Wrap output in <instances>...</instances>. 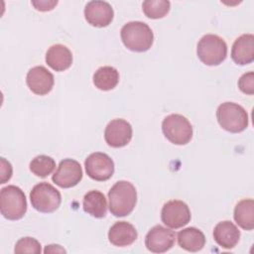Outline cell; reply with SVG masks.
<instances>
[{
  "instance_id": "7c38bea8",
  "label": "cell",
  "mask_w": 254,
  "mask_h": 254,
  "mask_svg": "<svg viewBox=\"0 0 254 254\" xmlns=\"http://www.w3.org/2000/svg\"><path fill=\"white\" fill-rule=\"evenodd\" d=\"M132 126L124 119H113L110 121L104 131L105 142L113 148L126 146L132 139Z\"/></svg>"
},
{
  "instance_id": "e0dca14e",
  "label": "cell",
  "mask_w": 254,
  "mask_h": 254,
  "mask_svg": "<svg viewBox=\"0 0 254 254\" xmlns=\"http://www.w3.org/2000/svg\"><path fill=\"white\" fill-rule=\"evenodd\" d=\"M213 238L222 248L231 249L238 243L240 231L233 222L224 220L215 225L213 229Z\"/></svg>"
},
{
  "instance_id": "7a4b0ae2",
  "label": "cell",
  "mask_w": 254,
  "mask_h": 254,
  "mask_svg": "<svg viewBox=\"0 0 254 254\" xmlns=\"http://www.w3.org/2000/svg\"><path fill=\"white\" fill-rule=\"evenodd\" d=\"M120 36L124 46L128 50L137 53L148 51L154 41L151 28L141 21H132L125 24L120 31Z\"/></svg>"
},
{
  "instance_id": "277c9868",
  "label": "cell",
  "mask_w": 254,
  "mask_h": 254,
  "mask_svg": "<svg viewBox=\"0 0 254 254\" xmlns=\"http://www.w3.org/2000/svg\"><path fill=\"white\" fill-rule=\"evenodd\" d=\"M218 124L230 133H239L248 126V114L239 104L234 102L221 103L216 110Z\"/></svg>"
},
{
  "instance_id": "484cf974",
  "label": "cell",
  "mask_w": 254,
  "mask_h": 254,
  "mask_svg": "<svg viewBox=\"0 0 254 254\" xmlns=\"http://www.w3.org/2000/svg\"><path fill=\"white\" fill-rule=\"evenodd\" d=\"M239 89L245 93L252 95L254 93V73L253 71L242 74L238 80Z\"/></svg>"
},
{
  "instance_id": "44dd1931",
  "label": "cell",
  "mask_w": 254,
  "mask_h": 254,
  "mask_svg": "<svg viewBox=\"0 0 254 254\" xmlns=\"http://www.w3.org/2000/svg\"><path fill=\"white\" fill-rule=\"evenodd\" d=\"M234 220L242 229L252 230L254 228V200L252 198H244L235 205Z\"/></svg>"
},
{
  "instance_id": "9a60e30c",
  "label": "cell",
  "mask_w": 254,
  "mask_h": 254,
  "mask_svg": "<svg viewBox=\"0 0 254 254\" xmlns=\"http://www.w3.org/2000/svg\"><path fill=\"white\" fill-rule=\"evenodd\" d=\"M231 59L240 65L248 64L254 61V36L252 34H243L234 41Z\"/></svg>"
},
{
  "instance_id": "f1b7e54d",
  "label": "cell",
  "mask_w": 254,
  "mask_h": 254,
  "mask_svg": "<svg viewBox=\"0 0 254 254\" xmlns=\"http://www.w3.org/2000/svg\"><path fill=\"white\" fill-rule=\"evenodd\" d=\"M45 253H57V252H62V253H65L66 251L61 247V245H58V244H51V245H48L45 250H44Z\"/></svg>"
},
{
  "instance_id": "d6986e66",
  "label": "cell",
  "mask_w": 254,
  "mask_h": 254,
  "mask_svg": "<svg viewBox=\"0 0 254 254\" xmlns=\"http://www.w3.org/2000/svg\"><path fill=\"white\" fill-rule=\"evenodd\" d=\"M178 243L189 252H197L203 248L205 236L195 227H187L178 233Z\"/></svg>"
},
{
  "instance_id": "83f0119b",
  "label": "cell",
  "mask_w": 254,
  "mask_h": 254,
  "mask_svg": "<svg viewBox=\"0 0 254 254\" xmlns=\"http://www.w3.org/2000/svg\"><path fill=\"white\" fill-rule=\"evenodd\" d=\"M58 4V1H32V5L39 11H50Z\"/></svg>"
},
{
  "instance_id": "4fadbf2b",
  "label": "cell",
  "mask_w": 254,
  "mask_h": 254,
  "mask_svg": "<svg viewBox=\"0 0 254 254\" xmlns=\"http://www.w3.org/2000/svg\"><path fill=\"white\" fill-rule=\"evenodd\" d=\"M26 82L29 89L37 95L48 94L55 83L53 73L43 65H37L29 69Z\"/></svg>"
},
{
  "instance_id": "ac0fdd59",
  "label": "cell",
  "mask_w": 254,
  "mask_h": 254,
  "mask_svg": "<svg viewBox=\"0 0 254 254\" xmlns=\"http://www.w3.org/2000/svg\"><path fill=\"white\" fill-rule=\"evenodd\" d=\"M46 63L56 71H64L72 64V54L64 45L57 44L50 47L46 54Z\"/></svg>"
},
{
  "instance_id": "9c48e42d",
  "label": "cell",
  "mask_w": 254,
  "mask_h": 254,
  "mask_svg": "<svg viewBox=\"0 0 254 254\" xmlns=\"http://www.w3.org/2000/svg\"><path fill=\"white\" fill-rule=\"evenodd\" d=\"M87 176L98 182L109 180L114 173V163L105 153L95 152L90 154L84 162Z\"/></svg>"
},
{
  "instance_id": "cb8c5ba5",
  "label": "cell",
  "mask_w": 254,
  "mask_h": 254,
  "mask_svg": "<svg viewBox=\"0 0 254 254\" xmlns=\"http://www.w3.org/2000/svg\"><path fill=\"white\" fill-rule=\"evenodd\" d=\"M171 3L168 0H146L142 4L144 14L150 19L165 17L170 11Z\"/></svg>"
},
{
  "instance_id": "3957f363",
  "label": "cell",
  "mask_w": 254,
  "mask_h": 254,
  "mask_svg": "<svg viewBox=\"0 0 254 254\" xmlns=\"http://www.w3.org/2000/svg\"><path fill=\"white\" fill-rule=\"evenodd\" d=\"M0 211L9 220L22 218L27 211V199L24 191L17 186H7L0 191Z\"/></svg>"
},
{
  "instance_id": "603a6c76",
  "label": "cell",
  "mask_w": 254,
  "mask_h": 254,
  "mask_svg": "<svg viewBox=\"0 0 254 254\" xmlns=\"http://www.w3.org/2000/svg\"><path fill=\"white\" fill-rule=\"evenodd\" d=\"M30 171L40 178H46L53 173L56 168V162L52 157L39 155L30 162Z\"/></svg>"
},
{
  "instance_id": "ffe728a7",
  "label": "cell",
  "mask_w": 254,
  "mask_h": 254,
  "mask_svg": "<svg viewBox=\"0 0 254 254\" xmlns=\"http://www.w3.org/2000/svg\"><path fill=\"white\" fill-rule=\"evenodd\" d=\"M83 210L95 218L106 215L107 202L104 194L99 190H90L83 196Z\"/></svg>"
},
{
  "instance_id": "ba28073f",
  "label": "cell",
  "mask_w": 254,
  "mask_h": 254,
  "mask_svg": "<svg viewBox=\"0 0 254 254\" xmlns=\"http://www.w3.org/2000/svg\"><path fill=\"white\" fill-rule=\"evenodd\" d=\"M190 217V210L188 204L183 200H169L163 205L161 210L163 223L172 229H178L187 225Z\"/></svg>"
},
{
  "instance_id": "8fae6325",
  "label": "cell",
  "mask_w": 254,
  "mask_h": 254,
  "mask_svg": "<svg viewBox=\"0 0 254 254\" xmlns=\"http://www.w3.org/2000/svg\"><path fill=\"white\" fill-rule=\"evenodd\" d=\"M175 240V231L162 225H156L147 233L145 237V246L153 253H164L174 246Z\"/></svg>"
},
{
  "instance_id": "5bb4252c",
  "label": "cell",
  "mask_w": 254,
  "mask_h": 254,
  "mask_svg": "<svg viewBox=\"0 0 254 254\" xmlns=\"http://www.w3.org/2000/svg\"><path fill=\"white\" fill-rule=\"evenodd\" d=\"M114 12L111 5L105 1H90L85 5L84 18L93 27L103 28L113 20Z\"/></svg>"
},
{
  "instance_id": "4316f807",
  "label": "cell",
  "mask_w": 254,
  "mask_h": 254,
  "mask_svg": "<svg viewBox=\"0 0 254 254\" xmlns=\"http://www.w3.org/2000/svg\"><path fill=\"white\" fill-rule=\"evenodd\" d=\"M0 164H1V180H0L1 183L0 184H5L7 181L11 179L12 166L4 158L0 159Z\"/></svg>"
},
{
  "instance_id": "5b68a950",
  "label": "cell",
  "mask_w": 254,
  "mask_h": 254,
  "mask_svg": "<svg viewBox=\"0 0 254 254\" xmlns=\"http://www.w3.org/2000/svg\"><path fill=\"white\" fill-rule=\"evenodd\" d=\"M196 54L201 63L206 65H218L227 56V45L217 35H204L197 43Z\"/></svg>"
},
{
  "instance_id": "d4e9b609",
  "label": "cell",
  "mask_w": 254,
  "mask_h": 254,
  "mask_svg": "<svg viewBox=\"0 0 254 254\" xmlns=\"http://www.w3.org/2000/svg\"><path fill=\"white\" fill-rule=\"evenodd\" d=\"M41 244L40 242L33 237H23L19 239L15 244L14 252L19 253H41Z\"/></svg>"
},
{
  "instance_id": "7402d4cb",
  "label": "cell",
  "mask_w": 254,
  "mask_h": 254,
  "mask_svg": "<svg viewBox=\"0 0 254 254\" xmlns=\"http://www.w3.org/2000/svg\"><path fill=\"white\" fill-rule=\"evenodd\" d=\"M119 82V72L113 66H101L93 74V84L100 90L113 89Z\"/></svg>"
},
{
  "instance_id": "8992f818",
  "label": "cell",
  "mask_w": 254,
  "mask_h": 254,
  "mask_svg": "<svg viewBox=\"0 0 254 254\" xmlns=\"http://www.w3.org/2000/svg\"><path fill=\"white\" fill-rule=\"evenodd\" d=\"M32 206L44 213H51L57 210L62 202L60 191L51 184L42 182L37 184L30 192Z\"/></svg>"
},
{
  "instance_id": "2e32d148",
  "label": "cell",
  "mask_w": 254,
  "mask_h": 254,
  "mask_svg": "<svg viewBox=\"0 0 254 254\" xmlns=\"http://www.w3.org/2000/svg\"><path fill=\"white\" fill-rule=\"evenodd\" d=\"M138 237L136 228L127 221L115 222L108 231V239L111 244L118 247L131 245Z\"/></svg>"
},
{
  "instance_id": "30bf717a",
  "label": "cell",
  "mask_w": 254,
  "mask_h": 254,
  "mask_svg": "<svg viewBox=\"0 0 254 254\" xmlns=\"http://www.w3.org/2000/svg\"><path fill=\"white\" fill-rule=\"evenodd\" d=\"M81 179V166L73 159H64L61 161L57 171L52 177L53 182L63 189H68L76 186Z\"/></svg>"
},
{
  "instance_id": "52a82bcc",
  "label": "cell",
  "mask_w": 254,
  "mask_h": 254,
  "mask_svg": "<svg viewBox=\"0 0 254 254\" xmlns=\"http://www.w3.org/2000/svg\"><path fill=\"white\" fill-rule=\"evenodd\" d=\"M165 137L175 145H186L192 137V127L190 121L181 114H170L162 122Z\"/></svg>"
},
{
  "instance_id": "6da1fadb",
  "label": "cell",
  "mask_w": 254,
  "mask_h": 254,
  "mask_svg": "<svg viewBox=\"0 0 254 254\" xmlns=\"http://www.w3.org/2000/svg\"><path fill=\"white\" fill-rule=\"evenodd\" d=\"M109 210L116 217L130 214L137 202L135 187L127 181L117 182L108 191Z\"/></svg>"
}]
</instances>
